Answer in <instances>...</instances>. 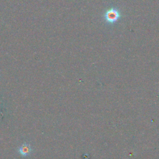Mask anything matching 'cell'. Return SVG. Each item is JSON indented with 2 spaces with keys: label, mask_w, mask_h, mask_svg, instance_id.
I'll use <instances>...</instances> for the list:
<instances>
[{
  "label": "cell",
  "mask_w": 159,
  "mask_h": 159,
  "mask_svg": "<svg viewBox=\"0 0 159 159\" xmlns=\"http://www.w3.org/2000/svg\"><path fill=\"white\" fill-rule=\"evenodd\" d=\"M121 18V13L116 7H111L105 11L104 19L106 23L109 24H114Z\"/></svg>",
  "instance_id": "cell-1"
},
{
  "label": "cell",
  "mask_w": 159,
  "mask_h": 159,
  "mask_svg": "<svg viewBox=\"0 0 159 159\" xmlns=\"http://www.w3.org/2000/svg\"><path fill=\"white\" fill-rule=\"evenodd\" d=\"M18 152L22 156H27L32 152V148L29 143L25 142L19 147Z\"/></svg>",
  "instance_id": "cell-2"
}]
</instances>
